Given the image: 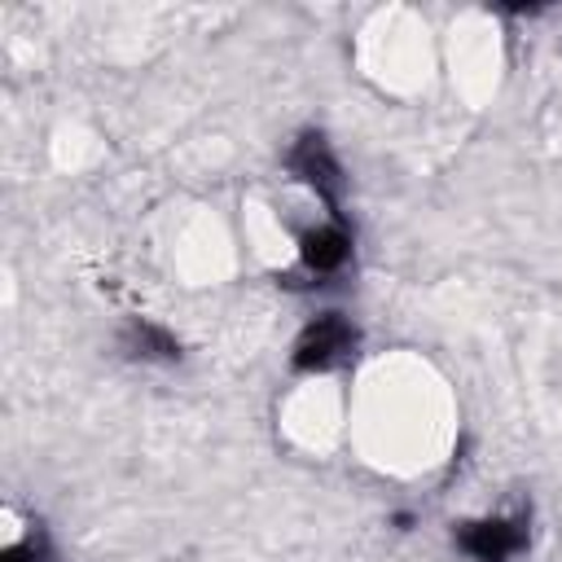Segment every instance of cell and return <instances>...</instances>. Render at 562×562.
I'll list each match as a JSON object with an SVG mask.
<instances>
[{
  "mask_svg": "<svg viewBox=\"0 0 562 562\" xmlns=\"http://www.w3.org/2000/svg\"><path fill=\"white\" fill-rule=\"evenodd\" d=\"M461 549L474 553L479 562H505L509 553L522 549V527H518V522H501V518L470 522V527L461 531Z\"/></svg>",
  "mask_w": 562,
  "mask_h": 562,
  "instance_id": "obj_2",
  "label": "cell"
},
{
  "mask_svg": "<svg viewBox=\"0 0 562 562\" xmlns=\"http://www.w3.org/2000/svg\"><path fill=\"white\" fill-rule=\"evenodd\" d=\"M290 167L325 198V202H334L338 198V184H342V176H338V162H334V154L325 149V140L321 136H303V145L290 154Z\"/></svg>",
  "mask_w": 562,
  "mask_h": 562,
  "instance_id": "obj_3",
  "label": "cell"
},
{
  "mask_svg": "<svg viewBox=\"0 0 562 562\" xmlns=\"http://www.w3.org/2000/svg\"><path fill=\"white\" fill-rule=\"evenodd\" d=\"M351 347V329L338 316H321L316 325L303 329L299 347H294V364L299 369H325L329 360H338Z\"/></svg>",
  "mask_w": 562,
  "mask_h": 562,
  "instance_id": "obj_1",
  "label": "cell"
},
{
  "mask_svg": "<svg viewBox=\"0 0 562 562\" xmlns=\"http://www.w3.org/2000/svg\"><path fill=\"white\" fill-rule=\"evenodd\" d=\"M347 246H351L347 233L334 228V224H325V228H316V233L303 237V263L316 268V272H329V268H338L347 259Z\"/></svg>",
  "mask_w": 562,
  "mask_h": 562,
  "instance_id": "obj_4",
  "label": "cell"
}]
</instances>
